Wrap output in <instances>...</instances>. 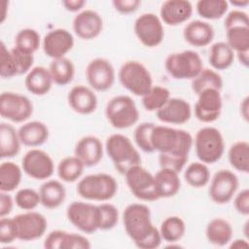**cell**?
<instances>
[{
  "label": "cell",
  "instance_id": "1",
  "mask_svg": "<svg viewBox=\"0 0 249 249\" xmlns=\"http://www.w3.org/2000/svg\"><path fill=\"white\" fill-rule=\"evenodd\" d=\"M194 139L184 129L166 125L154 126L151 144L154 152H159V163L161 168H169L180 173L185 167Z\"/></svg>",
  "mask_w": 249,
  "mask_h": 249
},
{
  "label": "cell",
  "instance_id": "2",
  "mask_svg": "<svg viewBox=\"0 0 249 249\" xmlns=\"http://www.w3.org/2000/svg\"><path fill=\"white\" fill-rule=\"evenodd\" d=\"M124 228L140 249H156L161 243L160 230L154 226L150 208L143 203L128 204L123 213Z\"/></svg>",
  "mask_w": 249,
  "mask_h": 249
},
{
  "label": "cell",
  "instance_id": "3",
  "mask_svg": "<svg viewBox=\"0 0 249 249\" xmlns=\"http://www.w3.org/2000/svg\"><path fill=\"white\" fill-rule=\"evenodd\" d=\"M105 150L114 167L124 174L132 166L141 164V157L131 140L121 133H114L106 139Z\"/></svg>",
  "mask_w": 249,
  "mask_h": 249
},
{
  "label": "cell",
  "instance_id": "4",
  "mask_svg": "<svg viewBox=\"0 0 249 249\" xmlns=\"http://www.w3.org/2000/svg\"><path fill=\"white\" fill-rule=\"evenodd\" d=\"M76 191L81 197L87 200L107 201L117 194L118 183L108 173L89 174L78 182Z\"/></svg>",
  "mask_w": 249,
  "mask_h": 249
},
{
  "label": "cell",
  "instance_id": "5",
  "mask_svg": "<svg viewBox=\"0 0 249 249\" xmlns=\"http://www.w3.org/2000/svg\"><path fill=\"white\" fill-rule=\"evenodd\" d=\"M194 141L196 157L205 164L215 163L225 152L224 137L216 127H201L197 130Z\"/></svg>",
  "mask_w": 249,
  "mask_h": 249
},
{
  "label": "cell",
  "instance_id": "6",
  "mask_svg": "<svg viewBox=\"0 0 249 249\" xmlns=\"http://www.w3.org/2000/svg\"><path fill=\"white\" fill-rule=\"evenodd\" d=\"M118 77L122 86L136 96L142 97L154 86L149 69L136 60H128L123 63Z\"/></svg>",
  "mask_w": 249,
  "mask_h": 249
},
{
  "label": "cell",
  "instance_id": "7",
  "mask_svg": "<svg viewBox=\"0 0 249 249\" xmlns=\"http://www.w3.org/2000/svg\"><path fill=\"white\" fill-rule=\"evenodd\" d=\"M166 72L176 80H193L203 69L200 55L192 50L170 53L165 61Z\"/></svg>",
  "mask_w": 249,
  "mask_h": 249
},
{
  "label": "cell",
  "instance_id": "8",
  "mask_svg": "<svg viewBox=\"0 0 249 249\" xmlns=\"http://www.w3.org/2000/svg\"><path fill=\"white\" fill-rule=\"evenodd\" d=\"M105 116L110 124L117 129H124L139 120V111L134 100L128 95H117L106 104Z\"/></svg>",
  "mask_w": 249,
  "mask_h": 249
},
{
  "label": "cell",
  "instance_id": "9",
  "mask_svg": "<svg viewBox=\"0 0 249 249\" xmlns=\"http://www.w3.org/2000/svg\"><path fill=\"white\" fill-rule=\"evenodd\" d=\"M125 182L130 193L143 201L160 199L155 176L141 164L130 167L125 173Z\"/></svg>",
  "mask_w": 249,
  "mask_h": 249
},
{
  "label": "cell",
  "instance_id": "10",
  "mask_svg": "<svg viewBox=\"0 0 249 249\" xmlns=\"http://www.w3.org/2000/svg\"><path fill=\"white\" fill-rule=\"evenodd\" d=\"M68 221L84 233H93L99 230L98 205L89 202L73 201L66 210Z\"/></svg>",
  "mask_w": 249,
  "mask_h": 249
},
{
  "label": "cell",
  "instance_id": "11",
  "mask_svg": "<svg viewBox=\"0 0 249 249\" xmlns=\"http://www.w3.org/2000/svg\"><path fill=\"white\" fill-rule=\"evenodd\" d=\"M33 113V104L22 94L13 91H4L0 95V115L13 123H23Z\"/></svg>",
  "mask_w": 249,
  "mask_h": 249
},
{
  "label": "cell",
  "instance_id": "12",
  "mask_svg": "<svg viewBox=\"0 0 249 249\" xmlns=\"http://www.w3.org/2000/svg\"><path fill=\"white\" fill-rule=\"evenodd\" d=\"M134 33L142 45L155 48L161 44L164 38V29L160 17L153 13H144L134 22Z\"/></svg>",
  "mask_w": 249,
  "mask_h": 249
},
{
  "label": "cell",
  "instance_id": "13",
  "mask_svg": "<svg viewBox=\"0 0 249 249\" xmlns=\"http://www.w3.org/2000/svg\"><path fill=\"white\" fill-rule=\"evenodd\" d=\"M239 186V181L235 173L228 169L217 171L210 182L208 194L211 200L217 204L230 202Z\"/></svg>",
  "mask_w": 249,
  "mask_h": 249
},
{
  "label": "cell",
  "instance_id": "14",
  "mask_svg": "<svg viewBox=\"0 0 249 249\" xmlns=\"http://www.w3.org/2000/svg\"><path fill=\"white\" fill-rule=\"evenodd\" d=\"M87 81L93 90L106 91L110 89L116 79V73L112 63L102 57L90 60L86 68Z\"/></svg>",
  "mask_w": 249,
  "mask_h": 249
},
{
  "label": "cell",
  "instance_id": "15",
  "mask_svg": "<svg viewBox=\"0 0 249 249\" xmlns=\"http://www.w3.org/2000/svg\"><path fill=\"white\" fill-rule=\"evenodd\" d=\"M21 168L33 179L47 180L53 174L54 163L47 152L41 149H31L23 156Z\"/></svg>",
  "mask_w": 249,
  "mask_h": 249
},
{
  "label": "cell",
  "instance_id": "16",
  "mask_svg": "<svg viewBox=\"0 0 249 249\" xmlns=\"http://www.w3.org/2000/svg\"><path fill=\"white\" fill-rule=\"evenodd\" d=\"M18 239L22 241H33L44 235L47 231L48 222L45 216L39 212L27 211L14 218Z\"/></svg>",
  "mask_w": 249,
  "mask_h": 249
},
{
  "label": "cell",
  "instance_id": "17",
  "mask_svg": "<svg viewBox=\"0 0 249 249\" xmlns=\"http://www.w3.org/2000/svg\"><path fill=\"white\" fill-rule=\"evenodd\" d=\"M220 91L215 89H207L197 94V100L195 104V116L199 122L209 124L219 119L223 108V99Z\"/></svg>",
  "mask_w": 249,
  "mask_h": 249
},
{
  "label": "cell",
  "instance_id": "18",
  "mask_svg": "<svg viewBox=\"0 0 249 249\" xmlns=\"http://www.w3.org/2000/svg\"><path fill=\"white\" fill-rule=\"evenodd\" d=\"M74 37L64 28H55L49 31L42 43L45 54L53 59L64 57L74 47Z\"/></svg>",
  "mask_w": 249,
  "mask_h": 249
},
{
  "label": "cell",
  "instance_id": "19",
  "mask_svg": "<svg viewBox=\"0 0 249 249\" xmlns=\"http://www.w3.org/2000/svg\"><path fill=\"white\" fill-rule=\"evenodd\" d=\"M103 29L101 16L93 10H83L73 19V30L83 40H92L100 35Z\"/></svg>",
  "mask_w": 249,
  "mask_h": 249
},
{
  "label": "cell",
  "instance_id": "20",
  "mask_svg": "<svg viewBox=\"0 0 249 249\" xmlns=\"http://www.w3.org/2000/svg\"><path fill=\"white\" fill-rule=\"evenodd\" d=\"M157 118L164 124H183L190 121L192 108L190 103L178 97H170L165 105L156 112Z\"/></svg>",
  "mask_w": 249,
  "mask_h": 249
},
{
  "label": "cell",
  "instance_id": "21",
  "mask_svg": "<svg viewBox=\"0 0 249 249\" xmlns=\"http://www.w3.org/2000/svg\"><path fill=\"white\" fill-rule=\"evenodd\" d=\"M193 5L187 0L164 1L160 10V20L169 26L180 25L191 18Z\"/></svg>",
  "mask_w": 249,
  "mask_h": 249
},
{
  "label": "cell",
  "instance_id": "22",
  "mask_svg": "<svg viewBox=\"0 0 249 249\" xmlns=\"http://www.w3.org/2000/svg\"><path fill=\"white\" fill-rule=\"evenodd\" d=\"M70 108L80 115H89L97 108V97L93 89L84 85L73 87L67 95Z\"/></svg>",
  "mask_w": 249,
  "mask_h": 249
},
{
  "label": "cell",
  "instance_id": "23",
  "mask_svg": "<svg viewBox=\"0 0 249 249\" xmlns=\"http://www.w3.org/2000/svg\"><path fill=\"white\" fill-rule=\"evenodd\" d=\"M74 154L85 166H94L102 160L103 144L98 137L94 135H87L78 140Z\"/></svg>",
  "mask_w": 249,
  "mask_h": 249
},
{
  "label": "cell",
  "instance_id": "24",
  "mask_svg": "<svg viewBox=\"0 0 249 249\" xmlns=\"http://www.w3.org/2000/svg\"><path fill=\"white\" fill-rule=\"evenodd\" d=\"M185 41L191 46L200 48L208 46L214 39V29L212 25L203 20H193L189 22L183 30Z\"/></svg>",
  "mask_w": 249,
  "mask_h": 249
},
{
  "label": "cell",
  "instance_id": "25",
  "mask_svg": "<svg viewBox=\"0 0 249 249\" xmlns=\"http://www.w3.org/2000/svg\"><path fill=\"white\" fill-rule=\"evenodd\" d=\"M21 144L27 147H39L49 138L48 126L39 121H31L23 124L18 130Z\"/></svg>",
  "mask_w": 249,
  "mask_h": 249
},
{
  "label": "cell",
  "instance_id": "26",
  "mask_svg": "<svg viewBox=\"0 0 249 249\" xmlns=\"http://www.w3.org/2000/svg\"><path fill=\"white\" fill-rule=\"evenodd\" d=\"M24 84L30 93L42 96L51 90L53 82L49 69L44 66H35L26 74Z\"/></svg>",
  "mask_w": 249,
  "mask_h": 249
},
{
  "label": "cell",
  "instance_id": "27",
  "mask_svg": "<svg viewBox=\"0 0 249 249\" xmlns=\"http://www.w3.org/2000/svg\"><path fill=\"white\" fill-rule=\"evenodd\" d=\"M41 204L48 209L59 207L66 198V190L58 180H47L39 190Z\"/></svg>",
  "mask_w": 249,
  "mask_h": 249
},
{
  "label": "cell",
  "instance_id": "28",
  "mask_svg": "<svg viewBox=\"0 0 249 249\" xmlns=\"http://www.w3.org/2000/svg\"><path fill=\"white\" fill-rule=\"evenodd\" d=\"M233 230L229 221L223 218H214L206 226L205 235L209 243L216 246H225L231 241Z\"/></svg>",
  "mask_w": 249,
  "mask_h": 249
},
{
  "label": "cell",
  "instance_id": "29",
  "mask_svg": "<svg viewBox=\"0 0 249 249\" xmlns=\"http://www.w3.org/2000/svg\"><path fill=\"white\" fill-rule=\"evenodd\" d=\"M154 176L160 198H168L177 195L181 187L178 172L169 168H160Z\"/></svg>",
  "mask_w": 249,
  "mask_h": 249
},
{
  "label": "cell",
  "instance_id": "30",
  "mask_svg": "<svg viewBox=\"0 0 249 249\" xmlns=\"http://www.w3.org/2000/svg\"><path fill=\"white\" fill-rule=\"evenodd\" d=\"M20 140L18 130L7 123L0 124V157L9 159L16 157L20 151Z\"/></svg>",
  "mask_w": 249,
  "mask_h": 249
},
{
  "label": "cell",
  "instance_id": "31",
  "mask_svg": "<svg viewBox=\"0 0 249 249\" xmlns=\"http://www.w3.org/2000/svg\"><path fill=\"white\" fill-rule=\"evenodd\" d=\"M208 59L214 70H226L233 63L234 52L226 42H216L210 48Z\"/></svg>",
  "mask_w": 249,
  "mask_h": 249
},
{
  "label": "cell",
  "instance_id": "32",
  "mask_svg": "<svg viewBox=\"0 0 249 249\" xmlns=\"http://www.w3.org/2000/svg\"><path fill=\"white\" fill-rule=\"evenodd\" d=\"M49 71L53 82L57 86H66L70 84L75 76L74 63L65 56L53 59L50 63Z\"/></svg>",
  "mask_w": 249,
  "mask_h": 249
},
{
  "label": "cell",
  "instance_id": "33",
  "mask_svg": "<svg viewBox=\"0 0 249 249\" xmlns=\"http://www.w3.org/2000/svg\"><path fill=\"white\" fill-rule=\"evenodd\" d=\"M22 168L13 161H4L0 165V191L10 193L20 184Z\"/></svg>",
  "mask_w": 249,
  "mask_h": 249
},
{
  "label": "cell",
  "instance_id": "34",
  "mask_svg": "<svg viewBox=\"0 0 249 249\" xmlns=\"http://www.w3.org/2000/svg\"><path fill=\"white\" fill-rule=\"evenodd\" d=\"M85 167L84 163L74 155L62 159L57 164L56 171L61 181L73 183L81 178Z\"/></svg>",
  "mask_w": 249,
  "mask_h": 249
},
{
  "label": "cell",
  "instance_id": "35",
  "mask_svg": "<svg viewBox=\"0 0 249 249\" xmlns=\"http://www.w3.org/2000/svg\"><path fill=\"white\" fill-rule=\"evenodd\" d=\"M223 88V79L214 69L203 68L199 74L192 80V89L197 95L207 89L221 90Z\"/></svg>",
  "mask_w": 249,
  "mask_h": 249
},
{
  "label": "cell",
  "instance_id": "36",
  "mask_svg": "<svg viewBox=\"0 0 249 249\" xmlns=\"http://www.w3.org/2000/svg\"><path fill=\"white\" fill-rule=\"evenodd\" d=\"M231 165L238 172H249V143L247 141H236L228 152Z\"/></svg>",
  "mask_w": 249,
  "mask_h": 249
},
{
  "label": "cell",
  "instance_id": "37",
  "mask_svg": "<svg viewBox=\"0 0 249 249\" xmlns=\"http://www.w3.org/2000/svg\"><path fill=\"white\" fill-rule=\"evenodd\" d=\"M159 230L161 239L168 243H175L184 236L186 225L179 216H169L161 222Z\"/></svg>",
  "mask_w": 249,
  "mask_h": 249
},
{
  "label": "cell",
  "instance_id": "38",
  "mask_svg": "<svg viewBox=\"0 0 249 249\" xmlns=\"http://www.w3.org/2000/svg\"><path fill=\"white\" fill-rule=\"evenodd\" d=\"M184 179L193 188L200 189L205 187L210 181V171L207 164L201 161L190 163L184 171Z\"/></svg>",
  "mask_w": 249,
  "mask_h": 249
},
{
  "label": "cell",
  "instance_id": "39",
  "mask_svg": "<svg viewBox=\"0 0 249 249\" xmlns=\"http://www.w3.org/2000/svg\"><path fill=\"white\" fill-rule=\"evenodd\" d=\"M196 13L205 19H218L226 15L229 2L226 0H199L196 5Z\"/></svg>",
  "mask_w": 249,
  "mask_h": 249
},
{
  "label": "cell",
  "instance_id": "40",
  "mask_svg": "<svg viewBox=\"0 0 249 249\" xmlns=\"http://www.w3.org/2000/svg\"><path fill=\"white\" fill-rule=\"evenodd\" d=\"M170 98V91L161 86H153L142 96V105L146 111L157 112L162 108Z\"/></svg>",
  "mask_w": 249,
  "mask_h": 249
},
{
  "label": "cell",
  "instance_id": "41",
  "mask_svg": "<svg viewBox=\"0 0 249 249\" xmlns=\"http://www.w3.org/2000/svg\"><path fill=\"white\" fill-rule=\"evenodd\" d=\"M227 44L233 52L249 51V26H233L226 29Z\"/></svg>",
  "mask_w": 249,
  "mask_h": 249
},
{
  "label": "cell",
  "instance_id": "42",
  "mask_svg": "<svg viewBox=\"0 0 249 249\" xmlns=\"http://www.w3.org/2000/svg\"><path fill=\"white\" fill-rule=\"evenodd\" d=\"M40 44V34L32 28H23L19 30L15 37V47L29 53L34 54L39 49Z\"/></svg>",
  "mask_w": 249,
  "mask_h": 249
},
{
  "label": "cell",
  "instance_id": "43",
  "mask_svg": "<svg viewBox=\"0 0 249 249\" xmlns=\"http://www.w3.org/2000/svg\"><path fill=\"white\" fill-rule=\"evenodd\" d=\"M155 126L154 123H141L139 124L133 132V138L137 147L145 153H153L154 149L151 144V134Z\"/></svg>",
  "mask_w": 249,
  "mask_h": 249
},
{
  "label": "cell",
  "instance_id": "44",
  "mask_svg": "<svg viewBox=\"0 0 249 249\" xmlns=\"http://www.w3.org/2000/svg\"><path fill=\"white\" fill-rule=\"evenodd\" d=\"M14 200L18 207L26 211L35 209L41 203L39 193L30 188L18 190L15 195Z\"/></svg>",
  "mask_w": 249,
  "mask_h": 249
},
{
  "label": "cell",
  "instance_id": "45",
  "mask_svg": "<svg viewBox=\"0 0 249 249\" xmlns=\"http://www.w3.org/2000/svg\"><path fill=\"white\" fill-rule=\"evenodd\" d=\"M99 210V230L109 231L114 229L119 222L118 208L111 203H101Z\"/></svg>",
  "mask_w": 249,
  "mask_h": 249
},
{
  "label": "cell",
  "instance_id": "46",
  "mask_svg": "<svg viewBox=\"0 0 249 249\" xmlns=\"http://www.w3.org/2000/svg\"><path fill=\"white\" fill-rule=\"evenodd\" d=\"M0 76L3 79H11L18 75V69L15 58L11 53V50H8L4 42L0 44Z\"/></svg>",
  "mask_w": 249,
  "mask_h": 249
},
{
  "label": "cell",
  "instance_id": "47",
  "mask_svg": "<svg viewBox=\"0 0 249 249\" xmlns=\"http://www.w3.org/2000/svg\"><path fill=\"white\" fill-rule=\"evenodd\" d=\"M11 53L15 58V61L17 63L18 69V75L27 74L33 67L34 63V54L29 53L26 52H23L16 47H14L11 50Z\"/></svg>",
  "mask_w": 249,
  "mask_h": 249
},
{
  "label": "cell",
  "instance_id": "48",
  "mask_svg": "<svg viewBox=\"0 0 249 249\" xmlns=\"http://www.w3.org/2000/svg\"><path fill=\"white\" fill-rule=\"evenodd\" d=\"M91 244L89 240L76 232H65L61 249H89Z\"/></svg>",
  "mask_w": 249,
  "mask_h": 249
},
{
  "label": "cell",
  "instance_id": "49",
  "mask_svg": "<svg viewBox=\"0 0 249 249\" xmlns=\"http://www.w3.org/2000/svg\"><path fill=\"white\" fill-rule=\"evenodd\" d=\"M18 239L16 224L13 218H1L0 221V243L10 244Z\"/></svg>",
  "mask_w": 249,
  "mask_h": 249
},
{
  "label": "cell",
  "instance_id": "50",
  "mask_svg": "<svg viewBox=\"0 0 249 249\" xmlns=\"http://www.w3.org/2000/svg\"><path fill=\"white\" fill-rule=\"evenodd\" d=\"M224 26L225 29L233 26H249V17L244 11L232 10L226 16Z\"/></svg>",
  "mask_w": 249,
  "mask_h": 249
},
{
  "label": "cell",
  "instance_id": "51",
  "mask_svg": "<svg viewBox=\"0 0 249 249\" xmlns=\"http://www.w3.org/2000/svg\"><path fill=\"white\" fill-rule=\"evenodd\" d=\"M233 206L235 210L244 216L249 214V190L243 189L234 195Z\"/></svg>",
  "mask_w": 249,
  "mask_h": 249
},
{
  "label": "cell",
  "instance_id": "52",
  "mask_svg": "<svg viewBox=\"0 0 249 249\" xmlns=\"http://www.w3.org/2000/svg\"><path fill=\"white\" fill-rule=\"evenodd\" d=\"M65 232L62 230L52 231L45 238L44 247L46 249H61Z\"/></svg>",
  "mask_w": 249,
  "mask_h": 249
},
{
  "label": "cell",
  "instance_id": "53",
  "mask_svg": "<svg viewBox=\"0 0 249 249\" xmlns=\"http://www.w3.org/2000/svg\"><path fill=\"white\" fill-rule=\"evenodd\" d=\"M115 10L123 15L132 14L137 11L141 5L139 0H114L112 2Z\"/></svg>",
  "mask_w": 249,
  "mask_h": 249
},
{
  "label": "cell",
  "instance_id": "54",
  "mask_svg": "<svg viewBox=\"0 0 249 249\" xmlns=\"http://www.w3.org/2000/svg\"><path fill=\"white\" fill-rule=\"evenodd\" d=\"M15 200H13V197L9 195V193L1 192L0 193V217L4 218L8 216L14 206Z\"/></svg>",
  "mask_w": 249,
  "mask_h": 249
},
{
  "label": "cell",
  "instance_id": "55",
  "mask_svg": "<svg viewBox=\"0 0 249 249\" xmlns=\"http://www.w3.org/2000/svg\"><path fill=\"white\" fill-rule=\"evenodd\" d=\"M62 5L65 8V10L72 12V13H77L81 12V10L84 8L86 5L85 0H64L62 1Z\"/></svg>",
  "mask_w": 249,
  "mask_h": 249
},
{
  "label": "cell",
  "instance_id": "56",
  "mask_svg": "<svg viewBox=\"0 0 249 249\" xmlns=\"http://www.w3.org/2000/svg\"><path fill=\"white\" fill-rule=\"evenodd\" d=\"M240 114L241 117L248 122L249 119V97L246 96L240 103Z\"/></svg>",
  "mask_w": 249,
  "mask_h": 249
},
{
  "label": "cell",
  "instance_id": "57",
  "mask_svg": "<svg viewBox=\"0 0 249 249\" xmlns=\"http://www.w3.org/2000/svg\"><path fill=\"white\" fill-rule=\"evenodd\" d=\"M231 245L230 247L231 248H236V249H243V248H248L249 247V243L246 239H241V238H238V239H235L233 241H231Z\"/></svg>",
  "mask_w": 249,
  "mask_h": 249
},
{
  "label": "cell",
  "instance_id": "58",
  "mask_svg": "<svg viewBox=\"0 0 249 249\" xmlns=\"http://www.w3.org/2000/svg\"><path fill=\"white\" fill-rule=\"evenodd\" d=\"M236 54H237V59L239 63L244 67H248L249 66V51L236 53Z\"/></svg>",
  "mask_w": 249,
  "mask_h": 249
},
{
  "label": "cell",
  "instance_id": "59",
  "mask_svg": "<svg viewBox=\"0 0 249 249\" xmlns=\"http://www.w3.org/2000/svg\"><path fill=\"white\" fill-rule=\"evenodd\" d=\"M229 4H231L232 6L236 8H246L249 4L248 0H237V1H231Z\"/></svg>",
  "mask_w": 249,
  "mask_h": 249
}]
</instances>
